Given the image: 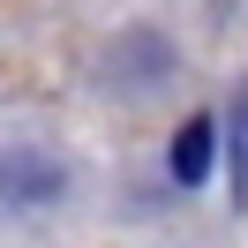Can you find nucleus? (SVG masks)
<instances>
[{
	"mask_svg": "<svg viewBox=\"0 0 248 248\" xmlns=\"http://www.w3.org/2000/svg\"><path fill=\"white\" fill-rule=\"evenodd\" d=\"M203 166H211V128L188 121V136L173 143V173H181V181H203Z\"/></svg>",
	"mask_w": 248,
	"mask_h": 248,
	"instance_id": "f257e3e1",
	"label": "nucleus"
}]
</instances>
